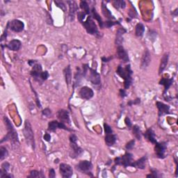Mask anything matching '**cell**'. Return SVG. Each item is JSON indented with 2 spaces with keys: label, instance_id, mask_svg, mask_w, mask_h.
Wrapping results in <instances>:
<instances>
[{
  "label": "cell",
  "instance_id": "cell-32",
  "mask_svg": "<svg viewBox=\"0 0 178 178\" xmlns=\"http://www.w3.org/2000/svg\"><path fill=\"white\" fill-rule=\"evenodd\" d=\"M80 8L83 10V12H84L86 14H88V16H90L91 10L90 8H89V6L87 2L85 1H81L80 2Z\"/></svg>",
  "mask_w": 178,
  "mask_h": 178
},
{
  "label": "cell",
  "instance_id": "cell-26",
  "mask_svg": "<svg viewBox=\"0 0 178 178\" xmlns=\"http://www.w3.org/2000/svg\"><path fill=\"white\" fill-rule=\"evenodd\" d=\"M102 14L105 16V17L109 19V20H114L115 17H114L110 11L107 9V7L106 6V5L104 3V2H102Z\"/></svg>",
  "mask_w": 178,
  "mask_h": 178
},
{
  "label": "cell",
  "instance_id": "cell-10",
  "mask_svg": "<svg viewBox=\"0 0 178 178\" xmlns=\"http://www.w3.org/2000/svg\"><path fill=\"white\" fill-rule=\"evenodd\" d=\"M80 97L84 100H90L94 95L93 91L88 86H83L80 91Z\"/></svg>",
  "mask_w": 178,
  "mask_h": 178
},
{
  "label": "cell",
  "instance_id": "cell-22",
  "mask_svg": "<svg viewBox=\"0 0 178 178\" xmlns=\"http://www.w3.org/2000/svg\"><path fill=\"white\" fill-rule=\"evenodd\" d=\"M157 108H158L159 116L169 113V110H170L169 106L165 105V104L162 102H157Z\"/></svg>",
  "mask_w": 178,
  "mask_h": 178
},
{
  "label": "cell",
  "instance_id": "cell-4",
  "mask_svg": "<svg viewBox=\"0 0 178 178\" xmlns=\"http://www.w3.org/2000/svg\"><path fill=\"white\" fill-rule=\"evenodd\" d=\"M81 24H83V26L84 27V28L86 30L89 34L93 35L96 37H100V32L98 31V27L96 25L95 22L93 21V17H91V16H88L87 19L86 20V21H83L81 22Z\"/></svg>",
  "mask_w": 178,
  "mask_h": 178
},
{
  "label": "cell",
  "instance_id": "cell-46",
  "mask_svg": "<svg viewBox=\"0 0 178 178\" xmlns=\"http://www.w3.org/2000/svg\"><path fill=\"white\" fill-rule=\"evenodd\" d=\"M44 139H45L46 141H50V139H51V136H50V134H47V133L45 134V135H44Z\"/></svg>",
  "mask_w": 178,
  "mask_h": 178
},
{
  "label": "cell",
  "instance_id": "cell-28",
  "mask_svg": "<svg viewBox=\"0 0 178 178\" xmlns=\"http://www.w3.org/2000/svg\"><path fill=\"white\" fill-rule=\"evenodd\" d=\"M145 138H146L147 139H148L149 141H150L152 143H156L157 141L156 139H155V134L154 133V132L151 129L147 130V132L144 134Z\"/></svg>",
  "mask_w": 178,
  "mask_h": 178
},
{
  "label": "cell",
  "instance_id": "cell-15",
  "mask_svg": "<svg viewBox=\"0 0 178 178\" xmlns=\"http://www.w3.org/2000/svg\"><path fill=\"white\" fill-rule=\"evenodd\" d=\"M117 54H118V57L119 59L123 61L124 63H127L129 61V57L128 52L126 50L124 49V47L121 45V46H118L117 48Z\"/></svg>",
  "mask_w": 178,
  "mask_h": 178
},
{
  "label": "cell",
  "instance_id": "cell-24",
  "mask_svg": "<svg viewBox=\"0 0 178 178\" xmlns=\"http://www.w3.org/2000/svg\"><path fill=\"white\" fill-rule=\"evenodd\" d=\"M91 17H92L93 18L95 19L96 20H97L98 22L99 23V25H100V28H103L104 27V22L102 21V18L100 17V15L98 13L97 11H96V9L94 8V7H93L92 10L91 11Z\"/></svg>",
  "mask_w": 178,
  "mask_h": 178
},
{
  "label": "cell",
  "instance_id": "cell-42",
  "mask_svg": "<svg viewBox=\"0 0 178 178\" xmlns=\"http://www.w3.org/2000/svg\"><path fill=\"white\" fill-rule=\"evenodd\" d=\"M118 22H113V21H107L106 22V23H104V27H106L107 28H109L113 26V25H115L116 24H118Z\"/></svg>",
  "mask_w": 178,
  "mask_h": 178
},
{
  "label": "cell",
  "instance_id": "cell-14",
  "mask_svg": "<svg viewBox=\"0 0 178 178\" xmlns=\"http://www.w3.org/2000/svg\"><path fill=\"white\" fill-rule=\"evenodd\" d=\"M43 72L41 65L40 64H35L33 65L32 70L31 71V75L33 77H34L35 80L39 81L40 80V75Z\"/></svg>",
  "mask_w": 178,
  "mask_h": 178
},
{
  "label": "cell",
  "instance_id": "cell-29",
  "mask_svg": "<svg viewBox=\"0 0 178 178\" xmlns=\"http://www.w3.org/2000/svg\"><path fill=\"white\" fill-rule=\"evenodd\" d=\"M64 75L65 77L66 83H67L68 85H70V83H71V81H72V72H71V69H70V65H68V67H66L65 68Z\"/></svg>",
  "mask_w": 178,
  "mask_h": 178
},
{
  "label": "cell",
  "instance_id": "cell-3",
  "mask_svg": "<svg viewBox=\"0 0 178 178\" xmlns=\"http://www.w3.org/2000/svg\"><path fill=\"white\" fill-rule=\"evenodd\" d=\"M23 133H24V136L25 137V139H26L27 145H29V146L31 147L32 149L34 150L35 147L34 134V132H33L31 124H30V123L28 121H25Z\"/></svg>",
  "mask_w": 178,
  "mask_h": 178
},
{
  "label": "cell",
  "instance_id": "cell-31",
  "mask_svg": "<svg viewBox=\"0 0 178 178\" xmlns=\"http://www.w3.org/2000/svg\"><path fill=\"white\" fill-rule=\"evenodd\" d=\"M132 131H133V134L134 136H135L137 139L138 140L141 139L142 132L141 131V129H140L138 125H134L133 128H132Z\"/></svg>",
  "mask_w": 178,
  "mask_h": 178
},
{
  "label": "cell",
  "instance_id": "cell-35",
  "mask_svg": "<svg viewBox=\"0 0 178 178\" xmlns=\"http://www.w3.org/2000/svg\"><path fill=\"white\" fill-rule=\"evenodd\" d=\"M44 175L43 172L37 171V170H32L30 172L29 177H44Z\"/></svg>",
  "mask_w": 178,
  "mask_h": 178
},
{
  "label": "cell",
  "instance_id": "cell-17",
  "mask_svg": "<svg viewBox=\"0 0 178 178\" xmlns=\"http://www.w3.org/2000/svg\"><path fill=\"white\" fill-rule=\"evenodd\" d=\"M150 53L149 52V51L146 50L145 51L144 54L143 55L141 59V68H146L147 66L149 65L151 61V57H150Z\"/></svg>",
  "mask_w": 178,
  "mask_h": 178
},
{
  "label": "cell",
  "instance_id": "cell-16",
  "mask_svg": "<svg viewBox=\"0 0 178 178\" xmlns=\"http://www.w3.org/2000/svg\"><path fill=\"white\" fill-rule=\"evenodd\" d=\"M57 117H58V118L61 121V122H62V123H70L69 113H68V111L64 110V109H61V110H59L58 111Z\"/></svg>",
  "mask_w": 178,
  "mask_h": 178
},
{
  "label": "cell",
  "instance_id": "cell-39",
  "mask_svg": "<svg viewBox=\"0 0 178 178\" xmlns=\"http://www.w3.org/2000/svg\"><path fill=\"white\" fill-rule=\"evenodd\" d=\"M43 115L47 117V118H50V117L52 116V111L50 109H45L43 111Z\"/></svg>",
  "mask_w": 178,
  "mask_h": 178
},
{
  "label": "cell",
  "instance_id": "cell-34",
  "mask_svg": "<svg viewBox=\"0 0 178 178\" xmlns=\"http://www.w3.org/2000/svg\"><path fill=\"white\" fill-rule=\"evenodd\" d=\"M113 6L116 7V9H124L125 8V2L124 1H119V0H117V1H113Z\"/></svg>",
  "mask_w": 178,
  "mask_h": 178
},
{
  "label": "cell",
  "instance_id": "cell-21",
  "mask_svg": "<svg viewBox=\"0 0 178 178\" xmlns=\"http://www.w3.org/2000/svg\"><path fill=\"white\" fill-rule=\"evenodd\" d=\"M169 53H166L163 55V57L161 59V63H160L159 68V73L161 74L163 71L165 70L166 65H168V62H169Z\"/></svg>",
  "mask_w": 178,
  "mask_h": 178
},
{
  "label": "cell",
  "instance_id": "cell-37",
  "mask_svg": "<svg viewBox=\"0 0 178 178\" xmlns=\"http://www.w3.org/2000/svg\"><path fill=\"white\" fill-rule=\"evenodd\" d=\"M54 3L57 5L58 7H59L60 9H61L63 12H65L66 11V6L63 2H59V1H54Z\"/></svg>",
  "mask_w": 178,
  "mask_h": 178
},
{
  "label": "cell",
  "instance_id": "cell-43",
  "mask_svg": "<svg viewBox=\"0 0 178 178\" xmlns=\"http://www.w3.org/2000/svg\"><path fill=\"white\" fill-rule=\"evenodd\" d=\"M124 122H125V124H126V125L129 128H131L132 127V124L131 123V121H130V119H129L128 117H126L125 118V120H124Z\"/></svg>",
  "mask_w": 178,
  "mask_h": 178
},
{
  "label": "cell",
  "instance_id": "cell-30",
  "mask_svg": "<svg viewBox=\"0 0 178 178\" xmlns=\"http://www.w3.org/2000/svg\"><path fill=\"white\" fill-rule=\"evenodd\" d=\"M145 32V27L142 23H139L136 26V35L138 37H141Z\"/></svg>",
  "mask_w": 178,
  "mask_h": 178
},
{
  "label": "cell",
  "instance_id": "cell-13",
  "mask_svg": "<svg viewBox=\"0 0 178 178\" xmlns=\"http://www.w3.org/2000/svg\"><path fill=\"white\" fill-rule=\"evenodd\" d=\"M70 157L72 158H76L80 156V155L83 152V150L81 148L80 146H78L77 142H70Z\"/></svg>",
  "mask_w": 178,
  "mask_h": 178
},
{
  "label": "cell",
  "instance_id": "cell-20",
  "mask_svg": "<svg viewBox=\"0 0 178 178\" xmlns=\"http://www.w3.org/2000/svg\"><path fill=\"white\" fill-rule=\"evenodd\" d=\"M147 158L146 156L141 157V159L137 160L136 161H133L132 164V166L135 167L136 169H144L146 168V162Z\"/></svg>",
  "mask_w": 178,
  "mask_h": 178
},
{
  "label": "cell",
  "instance_id": "cell-27",
  "mask_svg": "<svg viewBox=\"0 0 178 178\" xmlns=\"http://www.w3.org/2000/svg\"><path fill=\"white\" fill-rule=\"evenodd\" d=\"M116 141V136L113 134H106L105 143L108 146H111L115 144Z\"/></svg>",
  "mask_w": 178,
  "mask_h": 178
},
{
  "label": "cell",
  "instance_id": "cell-9",
  "mask_svg": "<svg viewBox=\"0 0 178 178\" xmlns=\"http://www.w3.org/2000/svg\"><path fill=\"white\" fill-rule=\"evenodd\" d=\"M60 173L63 177L68 178L72 176L73 174L72 168L70 165L66 164H61L59 167Z\"/></svg>",
  "mask_w": 178,
  "mask_h": 178
},
{
  "label": "cell",
  "instance_id": "cell-38",
  "mask_svg": "<svg viewBox=\"0 0 178 178\" xmlns=\"http://www.w3.org/2000/svg\"><path fill=\"white\" fill-rule=\"evenodd\" d=\"M104 128H105V134H113V130L112 129L109 124L105 123L104 124Z\"/></svg>",
  "mask_w": 178,
  "mask_h": 178
},
{
  "label": "cell",
  "instance_id": "cell-44",
  "mask_svg": "<svg viewBox=\"0 0 178 178\" xmlns=\"http://www.w3.org/2000/svg\"><path fill=\"white\" fill-rule=\"evenodd\" d=\"M56 176V173L54 170L53 169H51L50 170V173H49V177L51 178H54Z\"/></svg>",
  "mask_w": 178,
  "mask_h": 178
},
{
  "label": "cell",
  "instance_id": "cell-41",
  "mask_svg": "<svg viewBox=\"0 0 178 178\" xmlns=\"http://www.w3.org/2000/svg\"><path fill=\"white\" fill-rule=\"evenodd\" d=\"M49 77V73H48L47 71H45V72H43L41 73V75H40V80L42 81H45L47 80V78Z\"/></svg>",
  "mask_w": 178,
  "mask_h": 178
},
{
  "label": "cell",
  "instance_id": "cell-12",
  "mask_svg": "<svg viewBox=\"0 0 178 178\" xmlns=\"http://www.w3.org/2000/svg\"><path fill=\"white\" fill-rule=\"evenodd\" d=\"M77 169L83 172H91L93 169V164L89 161H81L77 165Z\"/></svg>",
  "mask_w": 178,
  "mask_h": 178
},
{
  "label": "cell",
  "instance_id": "cell-19",
  "mask_svg": "<svg viewBox=\"0 0 178 178\" xmlns=\"http://www.w3.org/2000/svg\"><path fill=\"white\" fill-rule=\"evenodd\" d=\"M22 43L19 40H13L10 41L6 47L8 49L12 51H18L21 48Z\"/></svg>",
  "mask_w": 178,
  "mask_h": 178
},
{
  "label": "cell",
  "instance_id": "cell-40",
  "mask_svg": "<svg viewBox=\"0 0 178 178\" xmlns=\"http://www.w3.org/2000/svg\"><path fill=\"white\" fill-rule=\"evenodd\" d=\"M134 144H135V141L134 140H132L129 142H128L126 145V149L127 150H131L134 147Z\"/></svg>",
  "mask_w": 178,
  "mask_h": 178
},
{
  "label": "cell",
  "instance_id": "cell-1",
  "mask_svg": "<svg viewBox=\"0 0 178 178\" xmlns=\"http://www.w3.org/2000/svg\"><path fill=\"white\" fill-rule=\"evenodd\" d=\"M132 70H131L130 65H127L125 68H123L121 65H119L116 70V73L124 80V88L128 89L132 83Z\"/></svg>",
  "mask_w": 178,
  "mask_h": 178
},
{
  "label": "cell",
  "instance_id": "cell-25",
  "mask_svg": "<svg viewBox=\"0 0 178 178\" xmlns=\"http://www.w3.org/2000/svg\"><path fill=\"white\" fill-rule=\"evenodd\" d=\"M172 82H173V78L171 79H166V78H162L161 80L160 81L159 84L164 86V93L169 90L170 86L172 85Z\"/></svg>",
  "mask_w": 178,
  "mask_h": 178
},
{
  "label": "cell",
  "instance_id": "cell-47",
  "mask_svg": "<svg viewBox=\"0 0 178 178\" xmlns=\"http://www.w3.org/2000/svg\"><path fill=\"white\" fill-rule=\"evenodd\" d=\"M120 94H121V96L122 98H124L126 96V93H125V91L124 90H123V89H121L120 91Z\"/></svg>",
  "mask_w": 178,
  "mask_h": 178
},
{
  "label": "cell",
  "instance_id": "cell-11",
  "mask_svg": "<svg viewBox=\"0 0 178 178\" xmlns=\"http://www.w3.org/2000/svg\"><path fill=\"white\" fill-rule=\"evenodd\" d=\"M57 129H65V130L70 131V129L67 128V127H66L65 125V124L62 123V122L58 123L57 121H53L50 122L49 124H48V130L49 131L54 132Z\"/></svg>",
  "mask_w": 178,
  "mask_h": 178
},
{
  "label": "cell",
  "instance_id": "cell-23",
  "mask_svg": "<svg viewBox=\"0 0 178 178\" xmlns=\"http://www.w3.org/2000/svg\"><path fill=\"white\" fill-rule=\"evenodd\" d=\"M126 32V30L123 29V28H121V29H118L116 32V44L118 46H121L122 43L123 42V35Z\"/></svg>",
  "mask_w": 178,
  "mask_h": 178
},
{
  "label": "cell",
  "instance_id": "cell-5",
  "mask_svg": "<svg viewBox=\"0 0 178 178\" xmlns=\"http://www.w3.org/2000/svg\"><path fill=\"white\" fill-rule=\"evenodd\" d=\"M133 163V157L130 153H126L121 157H117L115 159V164L117 165H121L124 167L132 166Z\"/></svg>",
  "mask_w": 178,
  "mask_h": 178
},
{
  "label": "cell",
  "instance_id": "cell-36",
  "mask_svg": "<svg viewBox=\"0 0 178 178\" xmlns=\"http://www.w3.org/2000/svg\"><path fill=\"white\" fill-rule=\"evenodd\" d=\"M86 16V14L83 11V12H78V13H77L78 20L81 22V23L82 22H83V20H84Z\"/></svg>",
  "mask_w": 178,
  "mask_h": 178
},
{
  "label": "cell",
  "instance_id": "cell-7",
  "mask_svg": "<svg viewBox=\"0 0 178 178\" xmlns=\"http://www.w3.org/2000/svg\"><path fill=\"white\" fill-rule=\"evenodd\" d=\"M166 143H155L154 152L155 154L160 159H164L165 157V153L166 151Z\"/></svg>",
  "mask_w": 178,
  "mask_h": 178
},
{
  "label": "cell",
  "instance_id": "cell-18",
  "mask_svg": "<svg viewBox=\"0 0 178 178\" xmlns=\"http://www.w3.org/2000/svg\"><path fill=\"white\" fill-rule=\"evenodd\" d=\"M67 3L69 4V7H70L69 17L71 21H72V20H74V18H75V12L78 10V6L77 4H76V2L74 1H68Z\"/></svg>",
  "mask_w": 178,
  "mask_h": 178
},
{
  "label": "cell",
  "instance_id": "cell-48",
  "mask_svg": "<svg viewBox=\"0 0 178 178\" xmlns=\"http://www.w3.org/2000/svg\"><path fill=\"white\" fill-rule=\"evenodd\" d=\"M111 57H110V58H105V57H102V61L104 62H108V61H109V60H111Z\"/></svg>",
  "mask_w": 178,
  "mask_h": 178
},
{
  "label": "cell",
  "instance_id": "cell-45",
  "mask_svg": "<svg viewBox=\"0 0 178 178\" xmlns=\"http://www.w3.org/2000/svg\"><path fill=\"white\" fill-rule=\"evenodd\" d=\"M140 99H136V100H134V102H132V101H131V102H129L128 103V105H138V104H139L140 103Z\"/></svg>",
  "mask_w": 178,
  "mask_h": 178
},
{
  "label": "cell",
  "instance_id": "cell-33",
  "mask_svg": "<svg viewBox=\"0 0 178 178\" xmlns=\"http://www.w3.org/2000/svg\"><path fill=\"white\" fill-rule=\"evenodd\" d=\"M9 152L8 150H7L6 147H4L3 146L0 147V159L4 160L6 157L8 156Z\"/></svg>",
  "mask_w": 178,
  "mask_h": 178
},
{
  "label": "cell",
  "instance_id": "cell-2",
  "mask_svg": "<svg viewBox=\"0 0 178 178\" xmlns=\"http://www.w3.org/2000/svg\"><path fill=\"white\" fill-rule=\"evenodd\" d=\"M4 121L5 124H6L7 130H8V134L5 137V140H10L13 144V146H17V145H19V140H18V136H17V133L16 131V129L13 128V124H11V121H10L6 117H4Z\"/></svg>",
  "mask_w": 178,
  "mask_h": 178
},
{
  "label": "cell",
  "instance_id": "cell-8",
  "mask_svg": "<svg viewBox=\"0 0 178 178\" xmlns=\"http://www.w3.org/2000/svg\"><path fill=\"white\" fill-rule=\"evenodd\" d=\"M90 72H89L88 75V80L93 83V85L95 86H100L101 84V79L100 75L99 74L97 71L89 68Z\"/></svg>",
  "mask_w": 178,
  "mask_h": 178
},
{
  "label": "cell",
  "instance_id": "cell-6",
  "mask_svg": "<svg viewBox=\"0 0 178 178\" xmlns=\"http://www.w3.org/2000/svg\"><path fill=\"white\" fill-rule=\"evenodd\" d=\"M6 27L9 28L13 32L19 33L23 31L24 24L23 22L19 20H13L9 22Z\"/></svg>",
  "mask_w": 178,
  "mask_h": 178
}]
</instances>
